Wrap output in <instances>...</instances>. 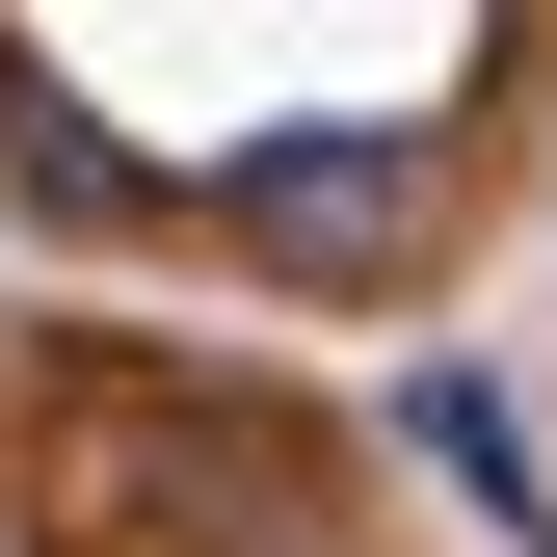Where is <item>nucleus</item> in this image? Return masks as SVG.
Wrapping results in <instances>:
<instances>
[{"label": "nucleus", "mask_w": 557, "mask_h": 557, "mask_svg": "<svg viewBox=\"0 0 557 557\" xmlns=\"http://www.w3.org/2000/svg\"><path fill=\"white\" fill-rule=\"evenodd\" d=\"M53 531L81 557H319V425L213 372H81L53 398Z\"/></svg>", "instance_id": "1"}, {"label": "nucleus", "mask_w": 557, "mask_h": 557, "mask_svg": "<svg viewBox=\"0 0 557 557\" xmlns=\"http://www.w3.org/2000/svg\"><path fill=\"white\" fill-rule=\"evenodd\" d=\"M398 425H425V478H451V505H505V531H557V478H531V425H505L478 372H425Z\"/></svg>", "instance_id": "3"}, {"label": "nucleus", "mask_w": 557, "mask_h": 557, "mask_svg": "<svg viewBox=\"0 0 557 557\" xmlns=\"http://www.w3.org/2000/svg\"><path fill=\"white\" fill-rule=\"evenodd\" d=\"M239 239L293 265V293H398V265L451 239V160H425V133H319V160H239Z\"/></svg>", "instance_id": "2"}]
</instances>
